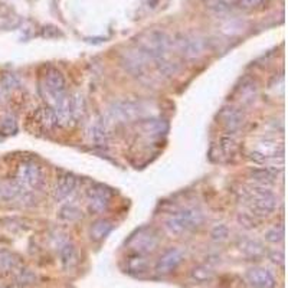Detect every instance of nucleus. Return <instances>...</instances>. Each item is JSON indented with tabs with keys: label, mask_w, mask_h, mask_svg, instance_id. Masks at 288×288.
I'll list each match as a JSON object with an SVG mask.
<instances>
[{
	"label": "nucleus",
	"mask_w": 288,
	"mask_h": 288,
	"mask_svg": "<svg viewBox=\"0 0 288 288\" xmlns=\"http://www.w3.org/2000/svg\"><path fill=\"white\" fill-rule=\"evenodd\" d=\"M0 98H2V91H0Z\"/></svg>",
	"instance_id": "a19ab883"
},
{
	"label": "nucleus",
	"mask_w": 288,
	"mask_h": 288,
	"mask_svg": "<svg viewBox=\"0 0 288 288\" xmlns=\"http://www.w3.org/2000/svg\"><path fill=\"white\" fill-rule=\"evenodd\" d=\"M76 187V178L72 173H64L53 187V199L56 202L65 200Z\"/></svg>",
	"instance_id": "ddd939ff"
},
{
	"label": "nucleus",
	"mask_w": 288,
	"mask_h": 288,
	"mask_svg": "<svg viewBox=\"0 0 288 288\" xmlns=\"http://www.w3.org/2000/svg\"><path fill=\"white\" fill-rule=\"evenodd\" d=\"M17 266V259L13 254L8 251L0 252V270L3 271H12Z\"/></svg>",
	"instance_id": "7c9ffc66"
},
{
	"label": "nucleus",
	"mask_w": 288,
	"mask_h": 288,
	"mask_svg": "<svg viewBox=\"0 0 288 288\" xmlns=\"http://www.w3.org/2000/svg\"><path fill=\"white\" fill-rule=\"evenodd\" d=\"M17 131V123L12 116H5L0 119V134L3 136H12Z\"/></svg>",
	"instance_id": "c756f323"
},
{
	"label": "nucleus",
	"mask_w": 288,
	"mask_h": 288,
	"mask_svg": "<svg viewBox=\"0 0 288 288\" xmlns=\"http://www.w3.org/2000/svg\"><path fill=\"white\" fill-rule=\"evenodd\" d=\"M246 280L254 288H274L277 281L265 268H251L246 273Z\"/></svg>",
	"instance_id": "f8f14e48"
},
{
	"label": "nucleus",
	"mask_w": 288,
	"mask_h": 288,
	"mask_svg": "<svg viewBox=\"0 0 288 288\" xmlns=\"http://www.w3.org/2000/svg\"><path fill=\"white\" fill-rule=\"evenodd\" d=\"M157 245H159V239L151 229H140L128 241V246L136 254H140V255L151 254L157 248Z\"/></svg>",
	"instance_id": "39448f33"
},
{
	"label": "nucleus",
	"mask_w": 288,
	"mask_h": 288,
	"mask_svg": "<svg viewBox=\"0 0 288 288\" xmlns=\"http://www.w3.org/2000/svg\"><path fill=\"white\" fill-rule=\"evenodd\" d=\"M85 100L81 94H76L72 97V114H74V120H78L84 117L85 114Z\"/></svg>",
	"instance_id": "72a5a7b5"
},
{
	"label": "nucleus",
	"mask_w": 288,
	"mask_h": 288,
	"mask_svg": "<svg viewBox=\"0 0 288 288\" xmlns=\"http://www.w3.org/2000/svg\"><path fill=\"white\" fill-rule=\"evenodd\" d=\"M123 65L130 74L136 76H143L147 71V62L148 60L141 53L139 49L136 51H128L123 55Z\"/></svg>",
	"instance_id": "1a4fd4ad"
},
{
	"label": "nucleus",
	"mask_w": 288,
	"mask_h": 288,
	"mask_svg": "<svg viewBox=\"0 0 288 288\" xmlns=\"http://www.w3.org/2000/svg\"><path fill=\"white\" fill-rule=\"evenodd\" d=\"M16 180L28 190H39L45 183L44 170L41 164L33 160H26L19 164L16 171Z\"/></svg>",
	"instance_id": "7ed1b4c3"
},
{
	"label": "nucleus",
	"mask_w": 288,
	"mask_h": 288,
	"mask_svg": "<svg viewBox=\"0 0 288 288\" xmlns=\"http://www.w3.org/2000/svg\"><path fill=\"white\" fill-rule=\"evenodd\" d=\"M238 248L241 249V252H244L248 258H261L265 249H264V245L261 244L257 239H251V238H242L238 241Z\"/></svg>",
	"instance_id": "2eb2a0df"
},
{
	"label": "nucleus",
	"mask_w": 288,
	"mask_h": 288,
	"mask_svg": "<svg viewBox=\"0 0 288 288\" xmlns=\"http://www.w3.org/2000/svg\"><path fill=\"white\" fill-rule=\"evenodd\" d=\"M248 202L251 207V214L255 218H265L271 215L277 207V198L271 190L264 186H257L248 190Z\"/></svg>",
	"instance_id": "f03ea898"
},
{
	"label": "nucleus",
	"mask_w": 288,
	"mask_h": 288,
	"mask_svg": "<svg viewBox=\"0 0 288 288\" xmlns=\"http://www.w3.org/2000/svg\"><path fill=\"white\" fill-rule=\"evenodd\" d=\"M190 277L193 281L199 282V284H205V282H210L215 278V273L212 268L207 265H196L193 266L190 271Z\"/></svg>",
	"instance_id": "5701e85b"
},
{
	"label": "nucleus",
	"mask_w": 288,
	"mask_h": 288,
	"mask_svg": "<svg viewBox=\"0 0 288 288\" xmlns=\"http://www.w3.org/2000/svg\"><path fill=\"white\" fill-rule=\"evenodd\" d=\"M127 270H128V273L136 274V275L146 274L148 271L147 258L144 255H140V254H134L127 259Z\"/></svg>",
	"instance_id": "aec40b11"
},
{
	"label": "nucleus",
	"mask_w": 288,
	"mask_h": 288,
	"mask_svg": "<svg viewBox=\"0 0 288 288\" xmlns=\"http://www.w3.org/2000/svg\"><path fill=\"white\" fill-rule=\"evenodd\" d=\"M210 238H212V241L218 242V244L228 241V238H229L228 226H226V225H223V223L214 226L212 231H210Z\"/></svg>",
	"instance_id": "2f4dec72"
},
{
	"label": "nucleus",
	"mask_w": 288,
	"mask_h": 288,
	"mask_svg": "<svg viewBox=\"0 0 288 288\" xmlns=\"http://www.w3.org/2000/svg\"><path fill=\"white\" fill-rule=\"evenodd\" d=\"M164 225H166V229L169 231V234H171V235L180 237V235H183L186 232L185 228L182 226V223H180L178 218H176V215H171L169 219L166 221Z\"/></svg>",
	"instance_id": "473e14b6"
},
{
	"label": "nucleus",
	"mask_w": 288,
	"mask_h": 288,
	"mask_svg": "<svg viewBox=\"0 0 288 288\" xmlns=\"http://www.w3.org/2000/svg\"><path fill=\"white\" fill-rule=\"evenodd\" d=\"M244 119V112L235 107H223L219 112V120L229 134L235 133L242 127Z\"/></svg>",
	"instance_id": "9d476101"
},
{
	"label": "nucleus",
	"mask_w": 288,
	"mask_h": 288,
	"mask_svg": "<svg viewBox=\"0 0 288 288\" xmlns=\"http://www.w3.org/2000/svg\"><path fill=\"white\" fill-rule=\"evenodd\" d=\"M238 3V6L245 10H252V9L259 8L265 0H235Z\"/></svg>",
	"instance_id": "58836bf2"
},
{
	"label": "nucleus",
	"mask_w": 288,
	"mask_h": 288,
	"mask_svg": "<svg viewBox=\"0 0 288 288\" xmlns=\"http://www.w3.org/2000/svg\"><path fill=\"white\" fill-rule=\"evenodd\" d=\"M0 288H3V287H0Z\"/></svg>",
	"instance_id": "79ce46f5"
},
{
	"label": "nucleus",
	"mask_w": 288,
	"mask_h": 288,
	"mask_svg": "<svg viewBox=\"0 0 288 288\" xmlns=\"http://www.w3.org/2000/svg\"><path fill=\"white\" fill-rule=\"evenodd\" d=\"M141 128L148 134L160 136V134L167 133V130H169V123L163 119H150L141 123Z\"/></svg>",
	"instance_id": "412c9836"
},
{
	"label": "nucleus",
	"mask_w": 288,
	"mask_h": 288,
	"mask_svg": "<svg viewBox=\"0 0 288 288\" xmlns=\"http://www.w3.org/2000/svg\"><path fill=\"white\" fill-rule=\"evenodd\" d=\"M268 258L271 259V262L275 264V265L282 266L284 265V261H285V257H284V252L282 251H273L268 254Z\"/></svg>",
	"instance_id": "ea45409f"
},
{
	"label": "nucleus",
	"mask_w": 288,
	"mask_h": 288,
	"mask_svg": "<svg viewBox=\"0 0 288 288\" xmlns=\"http://www.w3.org/2000/svg\"><path fill=\"white\" fill-rule=\"evenodd\" d=\"M87 199H88V209L94 214L104 212L110 205L111 192L108 187L104 185H94L87 190Z\"/></svg>",
	"instance_id": "0eeeda50"
},
{
	"label": "nucleus",
	"mask_w": 288,
	"mask_h": 288,
	"mask_svg": "<svg viewBox=\"0 0 288 288\" xmlns=\"http://www.w3.org/2000/svg\"><path fill=\"white\" fill-rule=\"evenodd\" d=\"M203 5L206 6L207 10H210L215 15H225L231 9V5L223 0H203Z\"/></svg>",
	"instance_id": "bb28decb"
},
{
	"label": "nucleus",
	"mask_w": 288,
	"mask_h": 288,
	"mask_svg": "<svg viewBox=\"0 0 288 288\" xmlns=\"http://www.w3.org/2000/svg\"><path fill=\"white\" fill-rule=\"evenodd\" d=\"M178 49L180 53L185 56L186 60H196L200 55H203V52L206 49L205 41L199 36H193V35H183L179 36L176 41Z\"/></svg>",
	"instance_id": "423d86ee"
},
{
	"label": "nucleus",
	"mask_w": 288,
	"mask_h": 288,
	"mask_svg": "<svg viewBox=\"0 0 288 288\" xmlns=\"http://www.w3.org/2000/svg\"><path fill=\"white\" fill-rule=\"evenodd\" d=\"M137 49L148 61H153L155 64H157L159 61L167 58V52L170 49V39L162 30H150L140 37Z\"/></svg>",
	"instance_id": "f257e3e1"
},
{
	"label": "nucleus",
	"mask_w": 288,
	"mask_h": 288,
	"mask_svg": "<svg viewBox=\"0 0 288 288\" xmlns=\"http://www.w3.org/2000/svg\"><path fill=\"white\" fill-rule=\"evenodd\" d=\"M36 281V275L32 273L30 270H22L17 274V282L21 285H30Z\"/></svg>",
	"instance_id": "4c0bfd02"
},
{
	"label": "nucleus",
	"mask_w": 288,
	"mask_h": 288,
	"mask_svg": "<svg viewBox=\"0 0 288 288\" xmlns=\"http://www.w3.org/2000/svg\"><path fill=\"white\" fill-rule=\"evenodd\" d=\"M35 121L41 127H44L45 130H52V128H55V127L60 124L56 112L49 105L44 107V108H39L35 112Z\"/></svg>",
	"instance_id": "dca6fc26"
},
{
	"label": "nucleus",
	"mask_w": 288,
	"mask_h": 288,
	"mask_svg": "<svg viewBox=\"0 0 288 288\" xmlns=\"http://www.w3.org/2000/svg\"><path fill=\"white\" fill-rule=\"evenodd\" d=\"M28 189H25L17 180H12L5 185L0 186V199L3 200H19L23 193Z\"/></svg>",
	"instance_id": "f3484780"
},
{
	"label": "nucleus",
	"mask_w": 288,
	"mask_h": 288,
	"mask_svg": "<svg viewBox=\"0 0 288 288\" xmlns=\"http://www.w3.org/2000/svg\"><path fill=\"white\" fill-rule=\"evenodd\" d=\"M265 239L271 244H280L284 239V226L278 225V226H273L265 232Z\"/></svg>",
	"instance_id": "f704fd0d"
},
{
	"label": "nucleus",
	"mask_w": 288,
	"mask_h": 288,
	"mask_svg": "<svg viewBox=\"0 0 288 288\" xmlns=\"http://www.w3.org/2000/svg\"><path fill=\"white\" fill-rule=\"evenodd\" d=\"M112 226H114V223L110 219H104V218L103 219H98V221L92 223L91 231H89L91 239H94V241H103L104 238L107 237L111 231H112Z\"/></svg>",
	"instance_id": "6ab92c4d"
},
{
	"label": "nucleus",
	"mask_w": 288,
	"mask_h": 288,
	"mask_svg": "<svg viewBox=\"0 0 288 288\" xmlns=\"http://www.w3.org/2000/svg\"><path fill=\"white\" fill-rule=\"evenodd\" d=\"M176 218L179 219V222L182 223V226L185 228V231H196L199 229L203 222H205V216L200 212L199 209L196 207H186V209H182L180 212H178Z\"/></svg>",
	"instance_id": "9b49d317"
},
{
	"label": "nucleus",
	"mask_w": 288,
	"mask_h": 288,
	"mask_svg": "<svg viewBox=\"0 0 288 288\" xmlns=\"http://www.w3.org/2000/svg\"><path fill=\"white\" fill-rule=\"evenodd\" d=\"M278 176V173H275L270 167H255L249 170V178L257 182L259 186L271 185L275 182V179Z\"/></svg>",
	"instance_id": "a211bd4d"
},
{
	"label": "nucleus",
	"mask_w": 288,
	"mask_h": 288,
	"mask_svg": "<svg viewBox=\"0 0 288 288\" xmlns=\"http://www.w3.org/2000/svg\"><path fill=\"white\" fill-rule=\"evenodd\" d=\"M88 137L92 143H95L98 146H103V144H107V141H108V131H107V128L103 123L97 121V123L89 126Z\"/></svg>",
	"instance_id": "4be33fe9"
},
{
	"label": "nucleus",
	"mask_w": 288,
	"mask_h": 288,
	"mask_svg": "<svg viewBox=\"0 0 288 288\" xmlns=\"http://www.w3.org/2000/svg\"><path fill=\"white\" fill-rule=\"evenodd\" d=\"M21 87V80L15 74H5L0 78V91H13Z\"/></svg>",
	"instance_id": "c85d7f7f"
},
{
	"label": "nucleus",
	"mask_w": 288,
	"mask_h": 288,
	"mask_svg": "<svg viewBox=\"0 0 288 288\" xmlns=\"http://www.w3.org/2000/svg\"><path fill=\"white\" fill-rule=\"evenodd\" d=\"M238 95L241 98V101H249L257 94V84L252 80H245L237 89Z\"/></svg>",
	"instance_id": "393cba45"
},
{
	"label": "nucleus",
	"mask_w": 288,
	"mask_h": 288,
	"mask_svg": "<svg viewBox=\"0 0 288 288\" xmlns=\"http://www.w3.org/2000/svg\"><path fill=\"white\" fill-rule=\"evenodd\" d=\"M156 67H157V69H159V72H160L162 75H164V76L176 75L179 72V69H180L179 64H176V62H170L167 58H166V60L159 61V62L156 64Z\"/></svg>",
	"instance_id": "cd10ccee"
},
{
	"label": "nucleus",
	"mask_w": 288,
	"mask_h": 288,
	"mask_svg": "<svg viewBox=\"0 0 288 288\" xmlns=\"http://www.w3.org/2000/svg\"><path fill=\"white\" fill-rule=\"evenodd\" d=\"M44 84L48 98L51 100L52 105H55L60 100L68 95L65 78H64V75L60 69H56V68H49L46 71Z\"/></svg>",
	"instance_id": "20e7f679"
},
{
	"label": "nucleus",
	"mask_w": 288,
	"mask_h": 288,
	"mask_svg": "<svg viewBox=\"0 0 288 288\" xmlns=\"http://www.w3.org/2000/svg\"><path fill=\"white\" fill-rule=\"evenodd\" d=\"M238 222L241 226H244L245 229H254L257 226V219L252 214H239L238 215Z\"/></svg>",
	"instance_id": "e433bc0d"
},
{
	"label": "nucleus",
	"mask_w": 288,
	"mask_h": 288,
	"mask_svg": "<svg viewBox=\"0 0 288 288\" xmlns=\"http://www.w3.org/2000/svg\"><path fill=\"white\" fill-rule=\"evenodd\" d=\"M58 218L64 222H75L81 218V210L75 205H65L60 209Z\"/></svg>",
	"instance_id": "a878e982"
},
{
	"label": "nucleus",
	"mask_w": 288,
	"mask_h": 288,
	"mask_svg": "<svg viewBox=\"0 0 288 288\" xmlns=\"http://www.w3.org/2000/svg\"><path fill=\"white\" fill-rule=\"evenodd\" d=\"M110 114L117 121H131L137 117L139 107L131 101H119L111 107Z\"/></svg>",
	"instance_id": "4468645a"
},
{
	"label": "nucleus",
	"mask_w": 288,
	"mask_h": 288,
	"mask_svg": "<svg viewBox=\"0 0 288 288\" xmlns=\"http://www.w3.org/2000/svg\"><path fill=\"white\" fill-rule=\"evenodd\" d=\"M221 150L225 155H232V153H235V150H237V140H235L231 134L222 137Z\"/></svg>",
	"instance_id": "c9c22d12"
},
{
	"label": "nucleus",
	"mask_w": 288,
	"mask_h": 288,
	"mask_svg": "<svg viewBox=\"0 0 288 288\" xmlns=\"http://www.w3.org/2000/svg\"><path fill=\"white\" fill-rule=\"evenodd\" d=\"M183 261V252L178 248H170L163 254L156 264V273L160 275L173 273Z\"/></svg>",
	"instance_id": "6e6552de"
},
{
	"label": "nucleus",
	"mask_w": 288,
	"mask_h": 288,
	"mask_svg": "<svg viewBox=\"0 0 288 288\" xmlns=\"http://www.w3.org/2000/svg\"><path fill=\"white\" fill-rule=\"evenodd\" d=\"M60 255L64 268H71L76 262V249H75L74 244H71V242H65L61 246Z\"/></svg>",
	"instance_id": "b1692460"
}]
</instances>
